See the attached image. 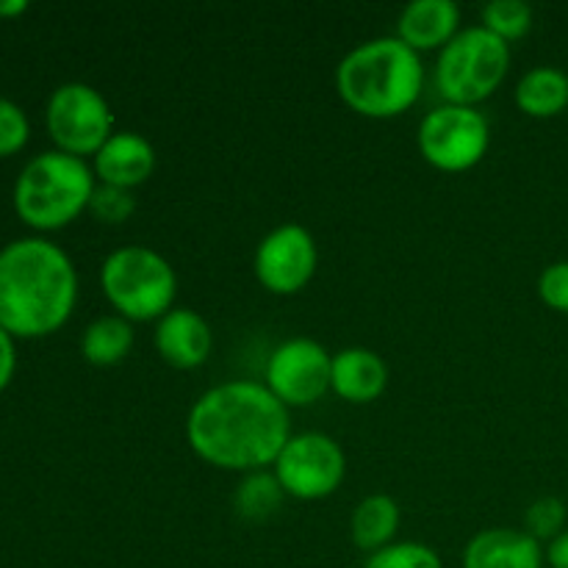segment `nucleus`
<instances>
[{
  "label": "nucleus",
  "mask_w": 568,
  "mask_h": 568,
  "mask_svg": "<svg viewBox=\"0 0 568 568\" xmlns=\"http://www.w3.org/2000/svg\"><path fill=\"white\" fill-rule=\"evenodd\" d=\"M28 136H31V122L28 114L14 103V100L0 94V159L3 155H14L26 148Z\"/></svg>",
  "instance_id": "393cba45"
},
{
  "label": "nucleus",
  "mask_w": 568,
  "mask_h": 568,
  "mask_svg": "<svg viewBox=\"0 0 568 568\" xmlns=\"http://www.w3.org/2000/svg\"><path fill=\"white\" fill-rule=\"evenodd\" d=\"M483 28L499 39H521L532 28V9L525 0H491L483 6Z\"/></svg>",
  "instance_id": "412c9836"
},
{
  "label": "nucleus",
  "mask_w": 568,
  "mask_h": 568,
  "mask_svg": "<svg viewBox=\"0 0 568 568\" xmlns=\"http://www.w3.org/2000/svg\"><path fill=\"white\" fill-rule=\"evenodd\" d=\"M510 67V44L483 26L464 28L442 48L436 87L447 103L475 105L491 98Z\"/></svg>",
  "instance_id": "423d86ee"
},
{
  "label": "nucleus",
  "mask_w": 568,
  "mask_h": 568,
  "mask_svg": "<svg viewBox=\"0 0 568 568\" xmlns=\"http://www.w3.org/2000/svg\"><path fill=\"white\" fill-rule=\"evenodd\" d=\"M17 369V347H14V336L9 331L0 327V392L11 383Z\"/></svg>",
  "instance_id": "bb28decb"
},
{
  "label": "nucleus",
  "mask_w": 568,
  "mask_h": 568,
  "mask_svg": "<svg viewBox=\"0 0 568 568\" xmlns=\"http://www.w3.org/2000/svg\"><path fill=\"white\" fill-rule=\"evenodd\" d=\"M133 347V322L120 314H105L89 322L81 336V355L92 366H116Z\"/></svg>",
  "instance_id": "6ab92c4d"
},
{
  "label": "nucleus",
  "mask_w": 568,
  "mask_h": 568,
  "mask_svg": "<svg viewBox=\"0 0 568 568\" xmlns=\"http://www.w3.org/2000/svg\"><path fill=\"white\" fill-rule=\"evenodd\" d=\"M458 22L460 9L453 0H414L399 14L397 37L416 53L436 50L458 33Z\"/></svg>",
  "instance_id": "dca6fc26"
},
{
  "label": "nucleus",
  "mask_w": 568,
  "mask_h": 568,
  "mask_svg": "<svg viewBox=\"0 0 568 568\" xmlns=\"http://www.w3.org/2000/svg\"><path fill=\"white\" fill-rule=\"evenodd\" d=\"M416 144L436 170L464 172L480 164L488 153L491 131L486 114L475 105L444 103L422 116Z\"/></svg>",
  "instance_id": "6e6552de"
},
{
  "label": "nucleus",
  "mask_w": 568,
  "mask_h": 568,
  "mask_svg": "<svg viewBox=\"0 0 568 568\" xmlns=\"http://www.w3.org/2000/svg\"><path fill=\"white\" fill-rule=\"evenodd\" d=\"M344 103L372 120L399 116L419 100L425 64L399 37H375L355 44L336 70Z\"/></svg>",
  "instance_id": "7ed1b4c3"
},
{
  "label": "nucleus",
  "mask_w": 568,
  "mask_h": 568,
  "mask_svg": "<svg viewBox=\"0 0 568 568\" xmlns=\"http://www.w3.org/2000/svg\"><path fill=\"white\" fill-rule=\"evenodd\" d=\"M100 288L116 314L128 322H159L175 308V266L144 244H128L105 255L100 266Z\"/></svg>",
  "instance_id": "39448f33"
},
{
  "label": "nucleus",
  "mask_w": 568,
  "mask_h": 568,
  "mask_svg": "<svg viewBox=\"0 0 568 568\" xmlns=\"http://www.w3.org/2000/svg\"><path fill=\"white\" fill-rule=\"evenodd\" d=\"M98 178L87 159L44 150L33 155L14 181V211L33 231H59L89 209Z\"/></svg>",
  "instance_id": "20e7f679"
},
{
  "label": "nucleus",
  "mask_w": 568,
  "mask_h": 568,
  "mask_svg": "<svg viewBox=\"0 0 568 568\" xmlns=\"http://www.w3.org/2000/svg\"><path fill=\"white\" fill-rule=\"evenodd\" d=\"M541 541L514 527H491L466 544L464 568H544Z\"/></svg>",
  "instance_id": "4468645a"
},
{
  "label": "nucleus",
  "mask_w": 568,
  "mask_h": 568,
  "mask_svg": "<svg viewBox=\"0 0 568 568\" xmlns=\"http://www.w3.org/2000/svg\"><path fill=\"white\" fill-rule=\"evenodd\" d=\"M28 11V0H0V17H20Z\"/></svg>",
  "instance_id": "c85d7f7f"
},
{
  "label": "nucleus",
  "mask_w": 568,
  "mask_h": 568,
  "mask_svg": "<svg viewBox=\"0 0 568 568\" xmlns=\"http://www.w3.org/2000/svg\"><path fill=\"white\" fill-rule=\"evenodd\" d=\"M516 105L525 114L547 120L568 109V72L558 67H532L516 83Z\"/></svg>",
  "instance_id": "f3484780"
},
{
  "label": "nucleus",
  "mask_w": 568,
  "mask_h": 568,
  "mask_svg": "<svg viewBox=\"0 0 568 568\" xmlns=\"http://www.w3.org/2000/svg\"><path fill=\"white\" fill-rule=\"evenodd\" d=\"M538 294L552 311L568 314V261H555L538 277Z\"/></svg>",
  "instance_id": "a878e982"
},
{
  "label": "nucleus",
  "mask_w": 568,
  "mask_h": 568,
  "mask_svg": "<svg viewBox=\"0 0 568 568\" xmlns=\"http://www.w3.org/2000/svg\"><path fill=\"white\" fill-rule=\"evenodd\" d=\"M272 471L286 497L314 503L331 497L342 486L347 475V458L342 444L327 433H300L288 438L272 464Z\"/></svg>",
  "instance_id": "1a4fd4ad"
},
{
  "label": "nucleus",
  "mask_w": 568,
  "mask_h": 568,
  "mask_svg": "<svg viewBox=\"0 0 568 568\" xmlns=\"http://www.w3.org/2000/svg\"><path fill=\"white\" fill-rule=\"evenodd\" d=\"M283 497H286V491H283V486L277 483L275 471H250V475H244V480L236 486L233 508H236V514L242 516V519L264 521L277 514Z\"/></svg>",
  "instance_id": "aec40b11"
},
{
  "label": "nucleus",
  "mask_w": 568,
  "mask_h": 568,
  "mask_svg": "<svg viewBox=\"0 0 568 568\" xmlns=\"http://www.w3.org/2000/svg\"><path fill=\"white\" fill-rule=\"evenodd\" d=\"M364 568H444L442 555L419 541H392L369 555Z\"/></svg>",
  "instance_id": "4be33fe9"
},
{
  "label": "nucleus",
  "mask_w": 568,
  "mask_h": 568,
  "mask_svg": "<svg viewBox=\"0 0 568 568\" xmlns=\"http://www.w3.org/2000/svg\"><path fill=\"white\" fill-rule=\"evenodd\" d=\"M320 250L308 227L283 222L272 227L255 247L253 270L261 286L272 294H297L314 277Z\"/></svg>",
  "instance_id": "9b49d317"
},
{
  "label": "nucleus",
  "mask_w": 568,
  "mask_h": 568,
  "mask_svg": "<svg viewBox=\"0 0 568 568\" xmlns=\"http://www.w3.org/2000/svg\"><path fill=\"white\" fill-rule=\"evenodd\" d=\"M292 438L288 408L255 381H227L200 394L186 416V442L197 458L227 471L272 466Z\"/></svg>",
  "instance_id": "f257e3e1"
},
{
  "label": "nucleus",
  "mask_w": 568,
  "mask_h": 568,
  "mask_svg": "<svg viewBox=\"0 0 568 568\" xmlns=\"http://www.w3.org/2000/svg\"><path fill=\"white\" fill-rule=\"evenodd\" d=\"M48 133L55 150L78 155H94L114 136V114L103 94L83 81H67L53 89L44 109Z\"/></svg>",
  "instance_id": "0eeeda50"
},
{
  "label": "nucleus",
  "mask_w": 568,
  "mask_h": 568,
  "mask_svg": "<svg viewBox=\"0 0 568 568\" xmlns=\"http://www.w3.org/2000/svg\"><path fill=\"white\" fill-rule=\"evenodd\" d=\"M397 530L399 505L388 494H369L366 499H361L349 519V536H353L355 547L366 549V552L388 547Z\"/></svg>",
  "instance_id": "a211bd4d"
},
{
  "label": "nucleus",
  "mask_w": 568,
  "mask_h": 568,
  "mask_svg": "<svg viewBox=\"0 0 568 568\" xmlns=\"http://www.w3.org/2000/svg\"><path fill=\"white\" fill-rule=\"evenodd\" d=\"M133 209H136V203H133V194L128 189L105 186V183H98L92 200H89L92 216L105 225H120L133 214Z\"/></svg>",
  "instance_id": "b1692460"
},
{
  "label": "nucleus",
  "mask_w": 568,
  "mask_h": 568,
  "mask_svg": "<svg viewBox=\"0 0 568 568\" xmlns=\"http://www.w3.org/2000/svg\"><path fill=\"white\" fill-rule=\"evenodd\" d=\"M78 303V272L64 247L42 236L0 250V327L14 338L59 331Z\"/></svg>",
  "instance_id": "f03ea898"
},
{
  "label": "nucleus",
  "mask_w": 568,
  "mask_h": 568,
  "mask_svg": "<svg viewBox=\"0 0 568 568\" xmlns=\"http://www.w3.org/2000/svg\"><path fill=\"white\" fill-rule=\"evenodd\" d=\"M547 564L549 568H568V530L560 532L555 541H549Z\"/></svg>",
  "instance_id": "cd10ccee"
},
{
  "label": "nucleus",
  "mask_w": 568,
  "mask_h": 568,
  "mask_svg": "<svg viewBox=\"0 0 568 568\" xmlns=\"http://www.w3.org/2000/svg\"><path fill=\"white\" fill-rule=\"evenodd\" d=\"M155 349L175 369H197L214 349V333L197 311L172 308L155 322Z\"/></svg>",
  "instance_id": "f8f14e48"
},
{
  "label": "nucleus",
  "mask_w": 568,
  "mask_h": 568,
  "mask_svg": "<svg viewBox=\"0 0 568 568\" xmlns=\"http://www.w3.org/2000/svg\"><path fill=\"white\" fill-rule=\"evenodd\" d=\"M388 386V366L375 349L347 347L333 355L331 388L355 405L375 403Z\"/></svg>",
  "instance_id": "2eb2a0df"
},
{
  "label": "nucleus",
  "mask_w": 568,
  "mask_h": 568,
  "mask_svg": "<svg viewBox=\"0 0 568 568\" xmlns=\"http://www.w3.org/2000/svg\"><path fill=\"white\" fill-rule=\"evenodd\" d=\"M568 510L566 503L558 497H541L525 510V532H530L536 541H555L566 530Z\"/></svg>",
  "instance_id": "5701e85b"
},
{
  "label": "nucleus",
  "mask_w": 568,
  "mask_h": 568,
  "mask_svg": "<svg viewBox=\"0 0 568 568\" xmlns=\"http://www.w3.org/2000/svg\"><path fill=\"white\" fill-rule=\"evenodd\" d=\"M333 355L314 338H286L266 361L264 386L286 408H303L331 392Z\"/></svg>",
  "instance_id": "9d476101"
},
{
  "label": "nucleus",
  "mask_w": 568,
  "mask_h": 568,
  "mask_svg": "<svg viewBox=\"0 0 568 568\" xmlns=\"http://www.w3.org/2000/svg\"><path fill=\"white\" fill-rule=\"evenodd\" d=\"M94 178L116 189H136L153 175L155 148L136 131H114V136L94 153Z\"/></svg>",
  "instance_id": "ddd939ff"
}]
</instances>
